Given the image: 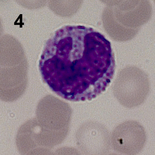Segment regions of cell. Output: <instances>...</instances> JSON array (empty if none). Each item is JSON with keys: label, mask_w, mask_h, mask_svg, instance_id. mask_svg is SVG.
<instances>
[{"label": "cell", "mask_w": 155, "mask_h": 155, "mask_svg": "<svg viewBox=\"0 0 155 155\" xmlns=\"http://www.w3.org/2000/svg\"><path fill=\"white\" fill-rule=\"evenodd\" d=\"M110 42L84 26L67 27L46 44L40 61L42 78L63 98L79 101L105 90L114 71Z\"/></svg>", "instance_id": "1"}, {"label": "cell", "mask_w": 155, "mask_h": 155, "mask_svg": "<svg viewBox=\"0 0 155 155\" xmlns=\"http://www.w3.org/2000/svg\"><path fill=\"white\" fill-rule=\"evenodd\" d=\"M72 111L68 104L51 95L45 97L38 104L33 130H25L26 137L33 149L51 147L67 136Z\"/></svg>", "instance_id": "2"}, {"label": "cell", "mask_w": 155, "mask_h": 155, "mask_svg": "<svg viewBox=\"0 0 155 155\" xmlns=\"http://www.w3.org/2000/svg\"><path fill=\"white\" fill-rule=\"evenodd\" d=\"M146 138L145 130L141 125L130 121L116 128L112 134V141L114 148L119 153L135 154L144 148Z\"/></svg>", "instance_id": "3"}, {"label": "cell", "mask_w": 155, "mask_h": 155, "mask_svg": "<svg viewBox=\"0 0 155 155\" xmlns=\"http://www.w3.org/2000/svg\"><path fill=\"white\" fill-rule=\"evenodd\" d=\"M146 76L124 77L120 75L115 81L114 92L122 105L133 107L140 105L146 98L149 90Z\"/></svg>", "instance_id": "4"}, {"label": "cell", "mask_w": 155, "mask_h": 155, "mask_svg": "<svg viewBox=\"0 0 155 155\" xmlns=\"http://www.w3.org/2000/svg\"><path fill=\"white\" fill-rule=\"evenodd\" d=\"M108 135L104 127L96 123H90L81 128L77 138L83 152L99 154L104 153L108 149Z\"/></svg>", "instance_id": "5"}]
</instances>
